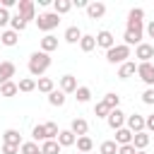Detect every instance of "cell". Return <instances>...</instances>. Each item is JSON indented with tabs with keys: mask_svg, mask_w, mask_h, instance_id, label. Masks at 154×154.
Instances as JSON below:
<instances>
[{
	"mask_svg": "<svg viewBox=\"0 0 154 154\" xmlns=\"http://www.w3.org/2000/svg\"><path fill=\"white\" fill-rule=\"evenodd\" d=\"M72 5H77V7H87V5H89V2H87V0H75V2H72Z\"/></svg>",
	"mask_w": 154,
	"mask_h": 154,
	"instance_id": "obj_47",
	"label": "cell"
},
{
	"mask_svg": "<svg viewBox=\"0 0 154 154\" xmlns=\"http://www.w3.org/2000/svg\"><path fill=\"white\" fill-rule=\"evenodd\" d=\"M132 132L128 130V128H120V130H116V144L118 147H123V144H132Z\"/></svg>",
	"mask_w": 154,
	"mask_h": 154,
	"instance_id": "obj_15",
	"label": "cell"
},
{
	"mask_svg": "<svg viewBox=\"0 0 154 154\" xmlns=\"http://www.w3.org/2000/svg\"><path fill=\"white\" fill-rule=\"evenodd\" d=\"M118 154H137V149L132 144H123V147H118Z\"/></svg>",
	"mask_w": 154,
	"mask_h": 154,
	"instance_id": "obj_43",
	"label": "cell"
},
{
	"mask_svg": "<svg viewBox=\"0 0 154 154\" xmlns=\"http://www.w3.org/2000/svg\"><path fill=\"white\" fill-rule=\"evenodd\" d=\"M135 58H140V63H152L154 58V46L152 43H140L135 48Z\"/></svg>",
	"mask_w": 154,
	"mask_h": 154,
	"instance_id": "obj_7",
	"label": "cell"
},
{
	"mask_svg": "<svg viewBox=\"0 0 154 154\" xmlns=\"http://www.w3.org/2000/svg\"><path fill=\"white\" fill-rule=\"evenodd\" d=\"M135 72H137V65H135L132 60H128V63H123V65L118 67V77H120V79H128V77H132Z\"/></svg>",
	"mask_w": 154,
	"mask_h": 154,
	"instance_id": "obj_19",
	"label": "cell"
},
{
	"mask_svg": "<svg viewBox=\"0 0 154 154\" xmlns=\"http://www.w3.org/2000/svg\"><path fill=\"white\" fill-rule=\"evenodd\" d=\"M137 154H147V152H137Z\"/></svg>",
	"mask_w": 154,
	"mask_h": 154,
	"instance_id": "obj_48",
	"label": "cell"
},
{
	"mask_svg": "<svg viewBox=\"0 0 154 154\" xmlns=\"http://www.w3.org/2000/svg\"><path fill=\"white\" fill-rule=\"evenodd\" d=\"M96 46H101V48L111 51V48L116 46V36H113L108 29H103V31H99V34H96Z\"/></svg>",
	"mask_w": 154,
	"mask_h": 154,
	"instance_id": "obj_10",
	"label": "cell"
},
{
	"mask_svg": "<svg viewBox=\"0 0 154 154\" xmlns=\"http://www.w3.org/2000/svg\"><path fill=\"white\" fill-rule=\"evenodd\" d=\"M0 41H2V46L12 48V46H17L19 34H17V31H12V29H5V31H2V36H0Z\"/></svg>",
	"mask_w": 154,
	"mask_h": 154,
	"instance_id": "obj_17",
	"label": "cell"
},
{
	"mask_svg": "<svg viewBox=\"0 0 154 154\" xmlns=\"http://www.w3.org/2000/svg\"><path fill=\"white\" fill-rule=\"evenodd\" d=\"M75 144H77L79 154H89V152L94 149V142H91V137H87V135H84V137H77V142H75Z\"/></svg>",
	"mask_w": 154,
	"mask_h": 154,
	"instance_id": "obj_26",
	"label": "cell"
},
{
	"mask_svg": "<svg viewBox=\"0 0 154 154\" xmlns=\"http://www.w3.org/2000/svg\"><path fill=\"white\" fill-rule=\"evenodd\" d=\"M2 142H5V144H17V147H22V135L10 128V130L2 132Z\"/></svg>",
	"mask_w": 154,
	"mask_h": 154,
	"instance_id": "obj_20",
	"label": "cell"
},
{
	"mask_svg": "<svg viewBox=\"0 0 154 154\" xmlns=\"http://www.w3.org/2000/svg\"><path fill=\"white\" fill-rule=\"evenodd\" d=\"M142 36H144V26H142V22H137V19H128L125 22V34H123V41H125V46H140L142 43Z\"/></svg>",
	"mask_w": 154,
	"mask_h": 154,
	"instance_id": "obj_1",
	"label": "cell"
},
{
	"mask_svg": "<svg viewBox=\"0 0 154 154\" xmlns=\"http://www.w3.org/2000/svg\"><path fill=\"white\" fill-rule=\"evenodd\" d=\"M48 67H51V55H48V53L36 51V53L29 55V72H31L34 77H41Z\"/></svg>",
	"mask_w": 154,
	"mask_h": 154,
	"instance_id": "obj_2",
	"label": "cell"
},
{
	"mask_svg": "<svg viewBox=\"0 0 154 154\" xmlns=\"http://www.w3.org/2000/svg\"><path fill=\"white\" fill-rule=\"evenodd\" d=\"M60 144H58V140H46L43 144H41V152L43 154H60Z\"/></svg>",
	"mask_w": 154,
	"mask_h": 154,
	"instance_id": "obj_28",
	"label": "cell"
},
{
	"mask_svg": "<svg viewBox=\"0 0 154 154\" xmlns=\"http://www.w3.org/2000/svg\"><path fill=\"white\" fill-rule=\"evenodd\" d=\"M31 137H34V142H38V140H41V142H46V140H48V137H46V128H43V125H34Z\"/></svg>",
	"mask_w": 154,
	"mask_h": 154,
	"instance_id": "obj_37",
	"label": "cell"
},
{
	"mask_svg": "<svg viewBox=\"0 0 154 154\" xmlns=\"http://www.w3.org/2000/svg\"><path fill=\"white\" fill-rule=\"evenodd\" d=\"M142 101L147 103V106H154V89L149 87V89H144V94H142Z\"/></svg>",
	"mask_w": 154,
	"mask_h": 154,
	"instance_id": "obj_40",
	"label": "cell"
},
{
	"mask_svg": "<svg viewBox=\"0 0 154 154\" xmlns=\"http://www.w3.org/2000/svg\"><path fill=\"white\" fill-rule=\"evenodd\" d=\"M60 91L63 94H75L77 91V79L72 75H63L60 77Z\"/></svg>",
	"mask_w": 154,
	"mask_h": 154,
	"instance_id": "obj_12",
	"label": "cell"
},
{
	"mask_svg": "<svg viewBox=\"0 0 154 154\" xmlns=\"http://www.w3.org/2000/svg\"><path fill=\"white\" fill-rule=\"evenodd\" d=\"M128 58H130V46H125V43H116L111 51H106V60L108 63H118V65H123V63H128Z\"/></svg>",
	"mask_w": 154,
	"mask_h": 154,
	"instance_id": "obj_3",
	"label": "cell"
},
{
	"mask_svg": "<svg viewBox=\"0 0 154 154\" xmlns=\"http://www.w3.org/2000/svg\"><path fill=\"white\" fill-rule=\"evenodd\" d=\"M36 24H38V29L41 31H53L58 24H60V14H55V12H43V14H38V19H36Z\"/></svg>",
	"mask_w": 154,
	"mask_h": 154,
	"instance_id": "obj_4",
	"label": "cell"
},
{
	"mask_svg": "<svg viewBox=\"0 0 154 154\" xmlns=\"http://www.w3.org/2000/svg\"><path fill=\"white\" fill-rule=\"evenodd\" d=\"M82 36H84V34L79 31V26H67V29H65V41H67V43H79Z\"/></svg>",
	"mask_w": 154,
	"mask_h": 154,
	"instance_id": "obj_21",
	"label": "cell"
},
{
	"mask_svg": "<svg viewBox=\"0 0 154 154\" xmlns=\"http://www.w3.org/2000/svg\"><path fill=\"white\" fill-rule=\"evenodd\" d=\"M79 48H82L84 53L94 51V48H96V36H89V34H84V36H82V41H79Z\"/></svg>",
	"mask_w": 154,
	"mask_h": 154,
	"instance_id": "obj_29",
	"label": "cell"
},
{
	"mask_svg": "<svg viewBox=\"0 0 154 154\" xmlns=\"http://www.w3.org/2000/svg\"><path fill=\"white\" fill-rule=\"evenodd\" d=\"M17 7H19V14H22L26 22L36 17V7H34V0H19V2H17Z\"/></svg>",
	"mask_w": 154,
	"mask_h": 154,
	"instance_id": "obj_11",
	"label": "cell"
},
{
	"mask_svg": "<svg viewBox=\"0 0 154 154\" xmlns=\"http://www.w3.org/2000/svg\"><path fill=\"white\" fill-rule=\"evenodd\" d=\"M65 96H67V94H63L60 89H53V91L48 94V103H51V106H58V108H60V106H65Z\"/></svg>",
	"mask_w": 154,
	"mask_h": 154,
	"instance_id": "obj_25",
	"label": "cell"
},
{
	"mask_svg": "<svg viewBox=\"0 0 154 154\" xmlns=\"http://www.w3.org/2000/svg\"><path fill=\"white\" fill-rule=\"evenodd\" d=\"M108 113H111V108L106 106V101H99V103L94 106V116H96V118H108Z\"/></svg>",
	"mask_w": 154,
	"mask_h": 154,
	"instance_id": "obj_35",
	"label": "cell"
},
{
	"mask_svg": "<svg viewBox=\"0 0 154 154\" xmlns=\"http://www.w3.org/2000/svg\"><path fill=\"white\" fill-rule=\"evenodd\" d=\"M144 130L154 132V116H147V118H144Z\"/></svg>",
	"mask_w": 154,
	"mask_h": 154,
	"instance_id": "obj_44",
	"label": "cell"
},
{
	"mask_svg": "<svg viewBox=\"0 0 154 154\" xmlns=\"http://www.w3.org/2000/svg\"><path fill=\"white\" fill-rule=\"evenodd\" d=\"M87 14H89V19H101L106 14V5L103 2H89L87 5Z\"/></svg>",
	"mask_w": 154,
	"mask_h": 154,
	"instance_id": "obj_13",
	"label": "cell"
},
{
	"mask_svg": "<svg viewBox=\"0 0 154 154\" xmlns=\"http://www.w3.org/2000/svg\"><path fill=\"white\" fill-rule=\"evenodd\" d=\"M72 10V0H53V12L55 14H67Z\"/></svg>",
	"mask_w": 154,
	"mask_h": 154,
	"instance_id": "obj_23",
	"label": "cell"
},
{
	"mask_svg": "<svg viewBox=\"0 0 154 154\" xmlns=\"http://www.w3.org/2000/svg\"><path fill=\"white\" fill-rule=\"evenodd\" d=\"M106 120H108V128H111V130H120V128L125 125L128 116H125L120 108H113V111L108 113V118H106Z\"/></svg>",
	"mask_w": 154,
	"mask_h": 154,
	"instance_id": "obj_5",
	"label": "cell"
},
{
	"mask_svg": "<svg viewBox=\"0 0 154 154\" xmlns=\"http://www.w3.org/2000/svg\"><path fill=\"white\" fill-rule=\"evenodd\" d=\"M75 99H77L79 103H87V101L91 99V89H89V87H77V91H75Z\"/></svg>",
	"mask_w": 154,
	"mask_h": 154,
	"instance_id": "obj_32",
	"label": "cell"
},
{
	"mask_svg": "<svg viewBox=\"0 0 154 154\" xmlns=\"http://www.w3.org/2000/svg\"><path fill=\"white\" fill-rule=\"evenodd\" d=\"M17 152H19L17 144H5V142H2V154H17Z\"/></svg>",
	"mask_w": 154,
	"mask_h": 154,
	"instance_id": "obj_42",
	"label": "cell"
},
{
	"mask_svg": "<svg viewBox=\"0 0 154 154\" xmlns=\"http://www.w3.org/2000/svg\"><path fill=\"white\" fill-rule=\"evenodd\" d=\"M10 19H12V17H10V12H7L5 7H0V26H7V24H10Z\"/></svg>",
	"mask_w": 154,
	"mask_h": 154,
	"instance_id": "obj_41",
	"label": "cell"
},
{
	"mask_svg": "<svg viewBox=\"0 0 154 154\" xmlns=\"http://www.w3.org/2000/svg\"><path fill=\"white\" fill-rule=\"evenodd\" d=\"M142 17H144V10H142V7H132V10L128 12V19H137V22H142Z\"/></svg>",
	"mask_w": 154,
	"mask_h": 154,
	"instance_id": "obj_39",
	"label": "cell"
},
{
	"mask_svg": "<svg viewBox=\"0 0 154 154\" xmlns=\"http://www.w3.org/2000/svg\"><path fill=\"white\" fill-rule=\"evenodd\" d=\"M17 87H19V91L29 94V91H34V89H36V79H31V77H22V79L17 82Z\"/></svg>",
	"mask_w": 154,
	"mask_h": 154,
	"instance_id": "obj_30",
	"label": "cell"
},
{
	"mask_svg": "<svg viewBox=\"0 0 154 154\" xmlns=\"http://www.w3.org/2000/svg\"><path fill=\"white\" fill-rule=\"evenodd\" d=\"M43 128H46V137H48V140H58L60 130H58L55 123H43Z\"/></svg>",
	"mask_w": 154,
	"mask_h": 154,
	"instance_id": "obj_36",
	"label": "cell"
},
{
	"mask_svg": "<svg viewBox=\"0 0 154 154\" xmlns=\"http://www.w3.org/2000/svg\"><path fill=\"white\" fill-rule=\"evenodd\" d=\"M17 91H19L17 82H5V84H0V94H2V96H14Z\"/></svg>",
	"mask_w": 154,
	"mask_h": 154,
	"instance_id": "obj_31",
	"label": "cell"
},
{
	"mask_svg": "<svg viewBox=\"0 0 154 154\" xmlns=\"http://www.w3.org/2000/svg\"><path fill=\"white\" fill-rule=\"evenodd\" d=\"M128 130L132 132V135H137V132H144V116H140V113H132V116H128Z\"/></svg>",
	"mask_w": 154,
	"mask_h": 154,
	"instance_id": "obj_8",
	"label": "cell"
},
{
	"mask_svg": "<svg viewBox=\"0 0 154 154\" xmlns=\"http://www.w3.org/2000/svg\"><path fill=\"white\" fill-rule=\"evenodd\" d=\"M14 72H17L14 63H12V60H2V63H0V84H5V82H12Z\"/></svg>",
	"mask_w": 154,
	"mask_h": 154,
	"instance_id": "obj_9",
	"label": "cell"
},
{
	"mask_svg": "<svg viewBox=\"0 0 154 154\" xmlns=\"http://www.w3.org/2000/svg\"><path fill=\"white\" fill-rule=\"evenodd\" d=\"M38 154H43V152H38Z\"/></svg>",
	"mask_w": 154,
	"mask_h": 154,
	"instance_id": "obj_49",
	"label": "cell"
},
{
	"mask_svg": "<svg viewBox=\"0 0 154 154\" xmlns=\"http://www.w3.org/2000/svg\"><path fill=\"white\" fill-rule=\"evenodd\" d=\"M147 144H149V135H147V132H137V135L132 137V147H135L137 152H144Z\"/></svg>",
	"mask_w": 154,
	"mask_h": 154,
	"instance_id": "obj_22",
	"label": "cell"
},
{
	"mask_svg": "<svg viewBox=\"0 0 154 154\" xmlns=\"http://www.w3.org/2000/svg\"><path fill=\"white\" fill-rule=\"evenodd\" d=\"M14 5H17V0H2V5H0V7L10 10V7H14Z\"/></svg>",
	"mask_w": 154,
	"mask_h": 154,
	"instance_id": "obj_45",
	"label": "cell"
},
{
	"mask_svg": "<svg viewBox=\"0 0 154 154\" xmlns=\"http://www.w3.org/2000/svg\"><path fill=\"white\" fill-rule=\"evenodd\" d=\"M55 48H58V38H55L53 34H46V36L41 38V51H43V53H53Z\"/></svg>",
	"mask_w": 154,
	"mask_h": 154,
	"instance_id": "obj_18",
	"label": "cell"
},
{
	"mask_svg": "<svg viewBox=\"0 0 154 154\" xmlns=\"http://www.w3.org/2000/svg\"><path fill=\"white\" fill-rule=\"evenodd\" d=\"M75 142H77V135L72 130H60V135H58V144L60 147H72Z\"/></svg>",
	"mask_w": 154,
	"mask_h": 154,
	"instance_id": "obj_16",
	"label": "cell"
},
{
	"mask_svg": "<svg viewBox=\"0 0 154 154\" xmlns=\"http://www.w3.org/2000/svg\"><path fill=\"white\" fill-rule=\"evenodd\" d=\"M103 101H106V106L113 111V108H118V103H120V96L111 91V94H106V96H103Z\"/></svg>",
	"mask_w": 154,
	"mask_h": 154,
	"instance_id": "obj_38",
	"label": "cell"
},
{
	"mask_svg": "<svg viewBox=\"0 0 154 154\" xmlns=\"http://www.w3.org/2000/svg\"><path fill=\"white\" fill-rule=\"evenodd\" d=\"M137 75H140V79H142L144 84L154 87V65H152V63H140V65H137Z\"/></svg>",
	"mask_w": 154,
	"mask_h": 154,
	"instance_id": "obj_6",
	"label": "cell"
},
{
	"mask_svg": "<svg viewBox=\"0 0 154 154\" xmlns=\"http://www.w3.org/2000/svg\"><path fill=\"white\" fill-rule=\"evenodd\" d=\"M147 34H149V36H152V38H154V19H152V22H149V24H147Z\"/></svg>",
	"mask_w": 154,
	"mask_h": 154,
	"instance_id": "obj_46",
	"label": "cell"
},
{
	"mask_svg": "<svg viewBox=\"0 0 154 154\" xmlns=\"http://www.w3.org/2000/svg\"><path fill=\"white\" fill-rule=\"evenodd\" d=\"M99 152H101V154H118V144H116V140H106V142H101Z\"/></svg>",
	"mask_w": 154,
	"mask_h": 154,
	"instance_id": "obj_33",
	"label": "cell"
},
{
	"mask_svg": "<svg viewBox=\"0 0 154 154\" xmlns=\"http://www.w3.org/2000/svg\"><path fill=\"white\" fill-rule=\"evenodd\" d=\"M36 87H38V91H43V94H51V91L55 89V82H53L51 77H38Z\"/></svg>",
	"mask_w": 154,
	"mask_h": 154,
	"instance_id": "obj_27",
	"label": "cell"
},
{
	"mask_svg": "<svg viewBox=\"0 0 154 154\" xmlns=\"http://www.w3.org/2000/svg\"><path fill=\"white\" fill-rule=\"evenodd\" d=\"M70 130H72L77 137H84V135H87V130H89V123H87L84 118H75V120H72V125H70Z\"/></svg>",
	"mask_w": 154,
	"mask_h": 154,
	"instance_id": "obj_14",
	"label": "cell"
},
{
	"mask_svg": "<svg viewBox=\"0 0 154 154\" xmlns=\"http://www.w3.org/2000/svg\"><path fill=\"white\" fill-rule=\"evenodd\" d=\"M19 152H22V154H38V152H41V147H38V144L31 140V142H22Z\"/></svg>",
	"mask_w": 154,
	"mask_h": 154,
	"instance_id": "obj_34",
	"label": "cell"
},
{
	"mask_svg": "<svg viewBox=\"0 0 154 154\" xmlns=\"http://www.w3.org/2000/svg\"><path fill=\"white\" fill-rule=\"evenodd\" d=\"M26 24H29V22H26L19 12H17V14H12V19H10V26H12V31H17V34H19V31H24V29H26Z\"/></svg>",
	"mask_w": 154,
	"mask_h": 154,
	"instance_id": "obj_24",
	"label": "cell"
}]
</instances>
